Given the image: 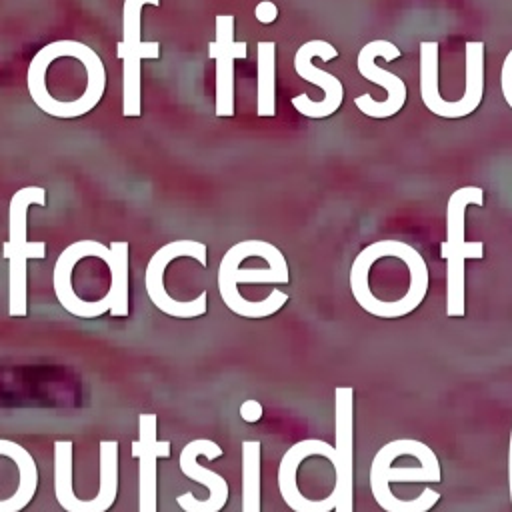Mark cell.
Here are the masks:
<instances>
[{
  "mask_svg": "<svg viewBox=\"0 0 512 512\" xmlns=\"http://www.w3.org/2000/svg\"><path fill=\"white\" fill-rule=\"evenodd\" d=\"M38 488L32 454L18 442L0 438V512L24 510Z\"/></svg>",
  "mask_w": 512,
  "mask_h": 512,
  "instance_id": "obj_12",
  "label": "cell"
},
{
  "mask_svg": "<svg viewBox=\"0 0 512 512\" xmlns=\"http://www.w3.org/2000/svg\"><path fill=\"white\" fill-rule=\"evenodd\" d=\"M256 48V114L270 118L276 114V44L262 40Z\"/></svg>",
  "mask_w": 512,
  "mask_h": 512,
  "instance_id": "obj_17",
  "label": "cell"
},
{
  "mask_svg": "<svg viewBox=\"0 0 512 512\" xmlns=\"http://www.w3.org/2000/svg\"><path fill=\"white\" fill-rule=\"evenodd\" d=\"M222 454H224V450L216 442L206 440V438L192 440L180 450V456H178L180 472L186 478H190L198 484H204L208 490L206 500H198L192 492H184V494L176 496V504L182 508V512H220L224 508L228 494H230L226 480L222 478V474H218L198 462V456L214 460V458H220Z\"/></svg>",
  "mask_w": 512,
  "mask_h": 512,
  "instance_id": "obj_10",
  "label": "cell"
},
{
  "mask_svg": "<svg viewBox=\"0 0 512 512\" xmlns=\"http://www.w3.org/2000/svg\"><path fill=\"white\" fill-rule=\"evenodd\" d=\"M440 462L430 446L420 440L400 438L378 448L370 464V490L376 504L384 512H428L440 494L432 488H424L420 496L402 500L390 484L392 482H440Z\"/></svg>",
  "mask_w": 512,
  "mask_h": 512,
  "instance_id": "obj_1",
  "label": "cell"
},
{
  "mask_svg": "<svg viewBox=\"0 0 512 512\" xmlns=\"http://www.w3.org/2000/svg\"><path fill=\"white\" fill-rule=\"evenodd\" d=\"M262 240H240L230 246L218 266L216 282L218 292L226 308L242 318H266L278 312L286 302L288 294L274 288L264 300H246L238 292V284H286L290 280L288 266H266V268H242V262L258 252Z\"/></svg>",
  "mask_w": 512,
  "mask_h": 512,
  "instance_id": "obj_2",
  "label": "cell"
},
{
  "mask_svg": "<svg viewBox=\"0 0 512 512\" xmlns=\"http://www.w3.org/2000/svg\"><path fill=\"white\" fill-rule=\"evenodd\" d=\"M314 56L328 62L338 56V50L326 40H308L296 50V56H294L296 74L302 80L312 82L318 88H322L324 98L316 102V100H310L308 94H298L292 98V106L296 108V112H300L306 118H326L340 108V104L344 100V86L334 74L316 68L312 64Z\"/></svg>",
  "mask_w": 512,
  "mask_h": 512,
  "instance_id": "obj_7",
  "label": "cell"
},
{
  "mask_svg": "<svg viewBox=\"0 0 512 512\" xmlns=\"http://www.w3.org/2000/svg\"><path fill=\"white\" fill-rule=\"evenodd\" d=\"M508 490H510V504H512V428H510V444H508Z\"/></svg>",
  "mask_w": 512,
  "mask_h": 512,
  "instance_id": "obj_22",
  "label": "cell"
},
{
  "mask_svg": "<svg viewBox=\"0 0 512 512\" xmlns=\"http://www.w3.org/2000/svg\"><path fill=\"white\" fill-rule=\"evenodd\" d=\"M464 66H466V88L464 96L456 102H446L432 112L440 118H464L472 114L484 98V44L470 40L464 46Z\"/></svg>",
  "mask_w": 512,
  "mask_h": 512,
  "instance_id": "obj_15",
  "label": "cell"
},
{
  "mask_svg": "<svg viewBox=\"0 0 512 512\" xmlns=\"http://www.w3.org/2000/svg\"><path fill=\"white\" fill-rule=\"evenodd\" d=\"M500 86L506 104L512 108V50L506 54L502 62V74H500Z\"/></svg>",
  "mask_w": 512,
  "mask_h": 512,
  "instance_id": "obj_19",
  "label": "cell"
},
{
  "mask_svg": "<svg viewBox=\"0 0 512 512\" xmlns=\"http://www.w3.org/2000/svg\"><path fill=\"white\" fill-rule=\"evenodd\" d=\"M98 478L100 486L94 498L80 500L70 512H108L118 494V442L102 440L98 444Z\"/></svg>",
  "mask_w": 512,
  "mask_h": 512,
  "instance_id": "obj_16",
  "label": "cell"
},
{
  "mask_svg": "<svg viewBox=\"0 0 512 512\" xmlns=\"http://www.w3.org/2000/svg\"><path fill=\"white\" fill-rule=\"evenodd\" d=\"M254 16L260 24H272L278 18V6L272 0H262L256 4Z\"/></svg>",
  "mask_w": 512,
  "mask_h": 512,
  "instance_id": "obj_20",
  "label": "cell"
},
{
  "mask_svg": "<svg viewBox=\"0 0 512 512\" xmlns=\"http://www.w3.org/2000/svg\"><path fill=\"white\" fill-rule=\"evenodd\" d=\"M334 450L336 482L330 494L336 498L334 512H354V388L334 390Z\"/></svg>",
  "mask_w": 512,
  "mask_h": 512,
  "instance_id": "obj_9",
  "label": "cell"
},
{
  "mask_svg": "<svg viewBox=\"0 0 512 512\" xmlns=\"http://www.w3.org/2000/svg\"><path fill=\"white\" fill-rule=\"evenodd\" d=\"M308 456H324L330 460V464L334 466L336 462V450L332 444L324 442V440H316V438H306L300 440L296 444H292L278 466V490L282 500L286 502V506L292 512H334L336 508V498L332 494L320 498V500H312L308 496H304L296 484V474L300 464L308 458Z\"/></svg>",
  "mask_w": 512,
  "mask_h": 512,
  "instance_id": "obj_11",
  "label": "cell"
},
{
  "mask_svg": "<svg viewBox=\"0 0 512 512\" xmlns=\"http://www.w3.org/2000/svg\"><path fill=\"white\" fill-rule=\"evenodd\" d=\"M32 204L46 206V190L42 186H24L16 190L8 204V240L2 256L8 260V314L12 318L28 314V260L46 258V242L28 240V208Z\"/></svg>",
  "mask_w": 512,
  "mask_h": 512,
  "instance_id": "obj_3",
  "label": "cell"
},
{
  "mask_svg": "<svg viewBox=\"0 0 512 512\" xmlns=\"http://www.w3.org/2000/svg\"><path fill=\"white\" fill-rule=\"evenodd\" d=\"M240 416H242L244 422L254 424V422H258L264 416V408H262V404L258 400H244L240 404Z\"/></svg>",
  "mask_w": 512,
  "mask_h": 512,
  "instance_id": "obj_21",
  "label": "cell"
},
{
  "mask_svg": "<svg viewBox=\"0 0 512 512\" xmlns=\"http://www.w3.org/2000/svg\"><path fill=\"white\" fill-rule=\"evenodd\" d=\"M242 512H260V442H242Z\"/></svg>",
  "mask_w": 512,
  "mask_h": 512,
  "instance_id": "obj_18",
  "label": "cell"
},
{
  "mask_svg": "<svg viewBox=\"0 0 512 512\" xmlns=\"http://www.w3.org/2000/svg\"><path fill=\"white\" fill-rule=\"evenodd\" d=\"M470 204H484V190L478 186H462L454 190L446 204V240L440 256L446 260V316H464V260L482 258L484 244L464 238V218Z\"/></svg>",
  "mask_w": 512,
  "mask_h": 512,
  "instance_id": "obj_4",
  "label": "cell"
},
{
  "mask_svg": "<svg viewBox=\"0 0 512 512\" xmlns=\"http://www.w3.org/2000/svg\"><path fill=\"white\" fill-rule=\"evenodd\" d=\"M156 414L138 416V440L132 442V456L138 458V512H158V464L170 456V440L156 438Z\"/></svg>",
  "mask_w": 512,
  "mask_h": 512,
  "instance_id": "obj_13",
  "label": "cell"
},
{
  "mask_svg": "<svg viewBox=\"0 0 512 512\" xmlns=\"http://www.w3.org/2000/svg\"><path fill=\"white\" fill-rule=\"evenodd\" d=\"M378 56L384 58L386 62L396 60V58H400V48H396L388 40H372V42H368V44H364L360 48L356 66H358V72L366 80L382 86L388 96L382 102H378L370 94H362V96L354 98V104H356V108L362 114H366L370 118H390L396 112H400V108L406 102V84H404V80L400 76H396V74H392L388 70L378 68L374 64V60Z\"/></svg>",
  "mask_w": 512,
  "mask_h": 512,
  "instance_id": "obj_8",
  "label": "cell"
},
{
  "mask_svg": "<svg viewBox=\"0 0 512 512\" xmlns=\"http://www.w3.org/2000/svg\"><path fill=\"white\" fill-rule=\"evenodd\" d=\"M180 256H190L194 260L200 262V266H206V244L200 240H172L168 244H164L162 248H158L152 258L148 260L146 266V274H144V286H146V294L150 298V302L164 314L174 316V318H196L206 314L208 304H206V290L200 292V296H196L194 300H176L168 294V290L164 288V270L166 266L180 258Z\"/></svg>",
  "mask_w": 512,
  "mask_h": 512,
  "instance_id": "obj_6",
  "label": "cell"
},
{
  "mask_svg": "<svg viewBox=\"0 0 512 512\" xmlns=\"http://www.w3.org/2000/svg\"><path fill=\"white\" fill-rule=\"evenodd\" d=\"M160 6V0H124L122 4V42L116 44V56L122 58V116L138 118L142 114V60L160 58V42L142 40V8Z\"/></svg>",
  "mask_w": 512,
  "mask_h": 512,
  "instance_id": "obj_5",
  "label": "cell"
},
{
  "mask_svg": "<svg viewBox=\"0 0 512 512\" xmlns=\"http://www.w3.org/2000/svg\"><path fill=\"white\" fill-rule=\"evenodd\" d=\"M208 56L216 62V116H234V60L248 56L246 42L234 40V16H216V40L208 44Z\"/></svg>",
  "mask_w": 512,
  "mask_h": 512,
  "instance_id": "obj_14",
  "label": "cell"
}]
</instances>
